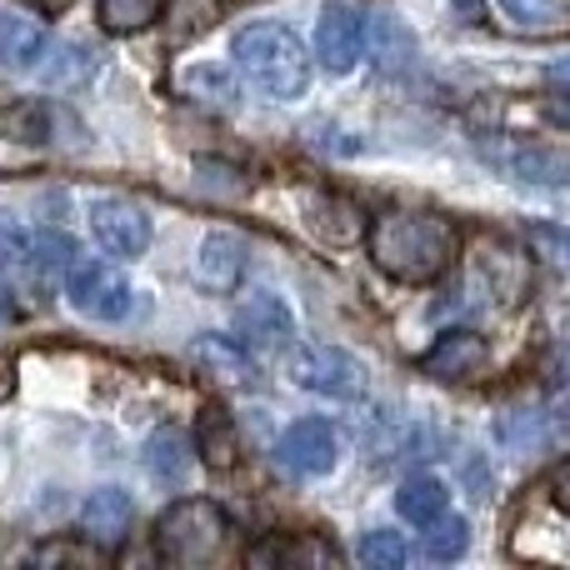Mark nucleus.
<instances>
[{"label":"nucleus","instance_id":"obj_15","mask_svg":"<svg viewBox=\"0 0 570 570\" xmlns=\"http://www.w3.org/2000/svg\"><path fill=\"white\" fill-rule=\"evenodd\" d=\"M196 451L210 471H236L240 465V431H236V421H230L226 405H206V411H200Z\"/></svg>","mask_w":570,"mask_h":570},{"label":"nucleus","instance_id":"obj_27","mask_svg":"<svg viewBox=\"0 0 570 570\" xmlns=\"http://www.w3.org/2000/svg\"><path fill=\"white\" fill-rule=\"evenodd\" d=\"M26 230L16 226V220L10 216H0V266H20V261H26Z\"/></svg>","mask_w":570,"mask_h":570},{"label":"nucleus","instance_id":"obj_1","mask_svg":"<svg viewBox=\"0 0 570 570\" xmlns=\"http://www.w3.org/2000/svg\"><path fill=\"white\" fill-rule=\"evenodd\" d=\"M365 250H371V266L381 276L401 281V285H431L451 271L461 236L445 216L435 210H411V206H391L371 220L365 230Z\"/></svg>","mask_w":570,"mask_h":570},{"label":"nucleus","instance_id":"obj_22","mask_svg":"<svg viewBox=\"0 0 570 570\" xmlns=\"http://www.w3.org/2000/svg\"><path fill=\"white\" fill-rule=\"evenodd\" d=\"M170 46H186V40H196L206 26H216L220 16V0H170Z\"/></svg>","mask_w":570,"mask_h":570},{"label":"nucleus","instance_id":"obj_18","mask_svg":"<svg viewBox=\"0 0 570 570\" xmlns=\"http://www.w3.org/2000/svg\"><path fill=\"white\" fill-rule=\"evenodd\" d=\"M166 0H100V26L110 36H136V30L156 26Z\"/></svg>","mask_w":570,"mask_h":570},{"label":"nucleus","instance_id":"obj_8","mask_svg":"<svg viewBox=\"0 0 570 570\" xmlns=\"http://www.w3.org/2000/svg\"><path fill=\"white\" fill-rule=\"evenodd\" d=\"M291 375L305 385V391L321 395H355L361 391V365L345 351H331V345H301L291 355Z\"/></svg>","mask_w":570,"mask_h":570},{"label":"nucleus","instance_id":"obj_9","mask_svg":"<svg viewBox=\"0 0 570 570\" xmlns=\"http://www.w3.org/2000/svg\"><path fill=\"white\" fill-rule=\"evenodd\" d=\"M491 16L511 36L561 40L570 30V0H491Z\"/></svg>","mask_w":570,"mask_h":570},{"label":"nucleus","instance_id":"obj_5","mask_svg":"<svg viewBox=\"0 0 570 570\" xmlns=\"http://www.w3.org/2000/svg\"><path fill=\"white\" fill-rule=\"evenodd\" d=\"M90 230H96V240L110 250V256H126V261H136L140 250L150 246L146 210H140L136 200H120V196H106L90 206Z\"/></svg>","mask_w":570,"mask_h":570},{"label":"nucleus","instance_id":"obj_3","mask_svg":"<svg viewBox=\"0 0 570 570\" xmlns=\"http://www.w3.org/2000/svg\"><path fill=\"white\" fill-rule=\"evenodd\" d=\"M230 546V515L216 501H176L156 521V556L170 566H210Z\"/></svg>","mask_w":570,"mask_h":570},{"label":"nucleus","instance_id":"obj_19","mask_svg":"<svg viewBox=\"0 0 570 570\" xmlns=\"http://www.w3.org/2000/svg\"><path fill=\"white\" fill-rule=\"evenodd\" d=\"M0 136L20 140V146H40V140H50V110L40 100H16L10 110H0Z\"/></svg>","mask_w":570,"mask_h":570},{"label":"nucleus","instance_id":"obj_12","mask_svg":"<svg viewBox=\"0 0 570 570\" xmlns=\"http://www.w3.org/2000/svg\"><path fill=\"white\" fill-rule=\"evenodd\" d=\"M196 276L206 291H236L240 276H246V240H240L236 230H210V236L200 240Z\"/></svg>","mask_w":570,"mask_h":570},{"label":"nucleus","instance_id":"obj_13","mask_svg":"<svg viewBox=\"0 0 570 570\" xmlns=\"http://www.w3.org/2000/svg\"><path fill=\"white\" fill-rule=\"evenodd\" d=\"M190 361H196L216 385H236L240 391V385L256 381V365H250L246 345L226 341V335H200V341H190Z\"/></svg>","mask_w":570,"mask_h":570},{"label":"nucleus","instance_id":"obj_4","mask_svg":"<svg viewBox=\"0 0 570 570\" xmlns=\"http://www.w3.org/2000/svg\"><path fill=\"white\" fill-rule=\"evenodd\" d=\"M66 295H70V305H76L80 315H90V321H126L130 305H136L130 281L120 276L116 266H106V261H86V256L70 261Z\"/></svg>","mask_w":570,"mask_h":570},{"label":"nucleus","instance_id":"obj_30","mask_svg":"<svg viewBox=\"0 0 570 570\" xmlns=\"http://www.w3.org/2000/svg\"><path fill=\"white\" fill-rule=\"evenodd\" d=\"M30 6H36V10H46V16H60V10L70 6V0H30Z\"/></svg>","mask_w":570,"mask_h":570},{"label":"nucleus","instance_id":"obj_20","mask_svg":"<svg viewBox=\"0 0 570 570\" xmlns=\"http://www.w3.org/2000/svg\"><path fill=\"white\" fill-rule=\"evenodd\" d=\"M26 261L50 281V276H60V271H70V261H76V240H70L66 230H40V236L26 240Z\"/></svg>","mask_w":570,"mask_h":570},{"label":"nucleus","instance_id":"obj_29","mask_svg":"<svg viewBox=\"0 0 570 570\" xmlns=\"http://www.w3.org/2000/svg\"><path fill=\"white\" fill-rule=\"evenodd\" d=\"M10 391H16V361L0 355V401H10Z\"/></svg>","mask_w":570,"mask_h":570},{"label":"nucleus","instance_id":"obj_14","mask_svg":"<svg viewBox=\"0 0 570 570\" xmlns=\"http://www.w3.org/2000/svg\"><path fill=\"white\" fill-rule=\"evenodd\" d=\"M236 325L246 331V341H250V345H261V351L291 345V331H295L291 311H285V305H281L271 291H256V295H250V301L236 311Z\"/></svg>","mask_w":570,"mask_h":570},{"label":"nucleus","instance_id":"obj_10","mask_svg":"<svg viewBox=\"0 0 570 570\" xmlns=\"http://www.w3.org/2000/svg\"><path fill=\"white\" fill-rule=\"evenodd\" d=\"M485 361H491V345L481 331H451L421 355V371L435 381H471L475 371H485Z\"/></svg>","mask_w":570,"mask_h":570},{"label":"nucleus","instance_id":"obj_16","mask_svg":"<svg viewBox=\"0 0 570 570\" xmlns=\"http://www.w3.org/2000/svg\"><path fill=\"white\" fill-rule=\"evenodd\" d=\"M46 56V30L20 10H0V70H30Z\"/></svg>","mask_w":570,"mask_h":570},{"label":"nucleus","instance_id":"obj_26","mask_svg":"<svg viewBox=\"0 0 570 570\" xmlns=\"http://www.w3.org/2000/svg\"><path fill=\"white\" fill-rule=\"evenodd\" d=\"M96 561V546H70V541H56V546H40V551H30V566H86Z\"/></svg>","mask_w":570,"mask_h":570},{"label":"nucleus","instance_id":"obj_11","mask_svg":"<svg viewBox=\"0 0 570 570\" xmlns=\"http://www.w3.org/2000/svg\"><path fill=\"white\" fill-rule=\"evenodd\" d=\"M130 521H136L130 495L116 491V485H106V491H96L86 501V511H80V535H86L96 551H116V546L130 535Z\"/></svg>","mask_w":570,"mask_h":570},{"label":"nucleus","instance_id":"obj_6","mask_svg":"<svg viewBox=\"0 0 570 570\" xmlns=\"http://www.w3.org/2000/svg\"><path fill=\"white\" fill-rule=\"evenodd\" d=\"M361 50H365V26L355 16V6H345V0L325 6L321 20H315V56H321V66L331 76H345V70H355Z\"/></svg>","mask_w":570,"mask_h":570},{"label":"nucleus","instance_id":"obj_25","mask_svg":"<svg viewBox=\"0 0 570 570\" xmlns=\"http://www.w3.org/2000/svg\"><path fill=\"white\" fill-rule=\"evenodd\" d=\"M371 30H375V36H385V46H381V40H371V50H375V60H381V66H391V60H405L415 50V36L395 16H375Z\"/></svg>","mask_w":570,"mask_h":570},{"label":"nucleus","instance_id":"obj_31","mask_svg":"<svg viewBox=\"0 0 570 570\" xmlns=\"http://www.w3.org/2000/svg\"><path fill=\"white\" fill-rule=\"evenodd\" d=\"M6 315H10V291L0 285V321H6Z\"/></svg>","mask_w":570,"mask_h":570},{"label":"nucleus","instance_id":"obj_2","mask_svg":"<svg viewBox=\"0 0 570 570\" xmlns=\"http://www.w3.org/2000/svg\"><path fill=\"white\" fill-rule=\"evenodd\" d=\"M240 76L271 100H301L311 90V50L301 46L295 30L276 26V20H256V26L236 30L230 40Z\"/></svg>","mask_w":570,"mask_h":570},{"label":"nucleus","instance_id":"obj_23","mask_svg":"<svg viewBox=\"0 0 570 570\" xmlns=\"http://www.w3.org/2000/svg\"><path fill=\"white\" fill-rule=\"evenodd\" d=\"M146 465H150V475H156V481H180V475H186V441H180L176 431L150 435Z\"/></svg>","mask_w":570,"mask_h":570},{"label":"nucleus","instance_id":"obj_28","mask_svg":"<svg viewBox=\"0 0 570 570\" xmlns=\"http://www.w3.org/2000/svg\"><path fill=\"white\" fill-rule=\"evenodd\" d=\"M180 86H206V90H196V96H216V100H226V76H220V70H186V76H180Z\"/></svg>","mask_w":570,"mask_h":570},{"label":"nucleus","instance_id":"obj_24","mask_svg":"<svg viewBox=\"0 0 570 570\" xmlns=\"http://www.w3.org/2000/svg\"><path fill=\"white\" fill-rule=\"evenodd\" d=\"M405 556H411V551H405V541L395 531H371L361 541V561L371 570H401Z\"/></svg>","mask_w":570,"mask_h":570},{"label":"nucleus","instance_id":"obj_7","mask_svg":"<svg viewBox=\"0 0 570 570\" xmlns=\"http://www.w3.org/2000/svg\"><path fill=\"white\" fill-rule=\"evenodd\" d=\"M341 461V435L331 431V421H295L281 435V465L295 475H325Z\"/></svg>","mask_w":570,"mask_h":570},{"label":"nucleus","instance_id":"obj_21","mask_svg":"<svg viewBox=\"0 0 570 570\" xmlns=\"http://www.w3.org/2000/svg\"><path fill=\"white\" fill-rule=\"evenodd\" d=\"M465 546H471V525L461 515H435L425 525V556L431 561H455V556H465Z\"/></svg>","mask_w":570,"mask_h":570},{"label":"nucleus","instance_id":"obj_17","mask_svg":"<svg viewBox=\"0 0 570 570\" xmlns=\"http://www.w3.org/2000/svg\"><path fill=\"white\" fill-rule=\"evenodd\" d=\"M395 511L411 525H431L435 515L451 511V491H445V481H435V475H411V481L395 491Z\"/></svg>","mask_w":570,"mask_h":570}]
</instances>
